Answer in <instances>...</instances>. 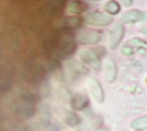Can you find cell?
<instances>
[{
	"label": "cell",
	"instance_id": "1",
	"mask_svg": "<svg viewBox=\"0 0 147 131\" xmlns=\"http://www.w3.org/2000/svg\"><path fill=\"white\" fill-rule=\"evenodd\" d=\"M85 21H86L88 25L91 26H96V27H104V26H108L113 22V17L108 16L107 13L100 11H92L88 13L85 14L84 17Z\"/></svg>",
	"mask_w": 147,
	"mask_h": 131
},
{
	"label": "cell",
	"instance_id": "14",
	"mask_svg": "<svg viewBox=\"0 0 147 131\" xmlns=\"http://www.w3.org/2000/svg\"><path fill=\"white\" fill-rule=\"evenodd\" d=\"M80 118L78 117V115L76 112H67L66 113V117H65V122L69 125V126H76L77 124H79V121Z\"/></svg>",
	"mask_w": 147,
	"mask_h": 131
},
{
	"label": "cell",
	"instance_id": "8",
	"mask_svg": "<svg viewBox=\"0 0 147 131\" xmlns=\"http://www.w3.org/2000/svg\"><path fill=\"white\" fill-rule=\"evenodd\" d=\"M104 77L108 83H114L118 78V66L114 60L107 59L104 66Z\"/></svg>",
	"mask_w": 147,
	"mask_h": 131
},
{
	"label": "cell",
	"instance_id": "15",
	"mask_svg": "<svg viewBox=\"0 0 147 131\" xmlns=\"http://www.w3.org/2000/svg\"><path fill=\"white\" fill-rule=\"evenodd\" d=\"M79 22H80V20L78 17H69L66 19V25L68 27H77Z\"/></svg>",
	"mask_w": 147,
	"mask_h": 131
},
{
	"label": "cell",
	"instance_id": "19",
	"mask_svg": "<svg viewBox=\"0 0 147 131\" xmlns=\"http://www.w3.org/2000/svg\"><path fill=\"white\" fill-rule=\"evenodd\" d=\"M136 131H142V130H136Z\"/></svg>",
	"mask_w": 147,
	"mask_h": 131
},
{
	"label": "cell",
	"instance_id": "9",
	"mask_svg": "<svg viewBox=\"0 0 147 131\" xmlns=\"http://www.w3.org/2000/svg\"><path fill=\"white\" fill-rule=\"evenodd\" d=\"M88 97L82 93H77L71 100V106L73 110H84L88 106Z\"/></svg>",
	"mask_w": 147,
	"mask_h": 131
},
{
	"label": "cell",
	"instance_id": "13",
	"mask_svg": "<svg viewBox=\"0 0 147 131\" xmlns=\"http://www.w3.org/2000/svg\"><path fill=\"white\" fill-rule=\"evenodd\" d=\"M131 126L136 130H147V115L138 117L131 122Z\"/></svg>",
	"mask_w": 147,
	"mask_h": 131
},
{
	"label": "cell",
	"instance_id": "12",
	"mask_svg": "<svg viewBox=\"0 0 147 131\" xmlns=\"http://www.w3.org/2000/svg\"><path fill=\"white\" fill-rule=\"evenodd\" d=\"M105 13H107L108 16H117L118 13H120V10H121V6L118 1L115 0H108V1L105 3Z\"/></svg>",
	"mask_w": 147,
	"mask_h": 131
},
{
	"label": "cell",
	"instance_id": "10",
	"mask_svg": "<svg viewBox=\"0 0 147 131\" xmlns=\"http://www.w3.org/2000/svg\"><path fill=\"white\" fill-rule=\"evenodd\" d=\"M66 69L68 70V72L71 75H76V76L85 75L87 72V69L85 67V65L77 60H68L66 64Z\"/></svg>",
	"mask_w": 147,
	"mask_h": 131
},
{
	"label": "cell",
	"instance_id": "18",
	"mask_svg": "<svg viewBox=\"0 0 147 131\" xmlns=\"http://www.w3.org/2000/svg\"><path fill=\"white\" fill-rule=\"evenodd\" d=\"M95 131H109L108 129H99V130H95Z\"/></svg>",
	"mask_w": 147,
	"mask_h": 131
},
{
	"label": "cell",
	"instance_id": "3",
	"mask_svg": "<svg viewBox=\"0 0 147 131\" xmlns=\"http://www.w3.org/2000/svg\"><path fill=\"white\" fill-rule=\"evenodd\" d=\"M79 57L82 60V63L85 65H87L90 67H92L93 70L100 71L101 70V60L99 56L95 53V51H93L92 49H81L79 51Z\"/></svg>",
	"mask_w": 147,
	"mask_h": 131
},
{
	"label": "cell",
	"instance_id": "2",
	"mask_svg": "<svg viewBox=\"0 0 147 131\" xmlns=\"http://www.w3.org/2000/svg\"><path fill=\"white\" fill-rule=\"evenodd\" d=\"M147 47V40H144L142 38L134 37L128 39L125 44L121 46V53L124 56H132L138 52H145Z\"/></svg>",
	"mask_w": 147,
	"mask_h": 131
},
{
	"label": "cell",
	"instance_id": "11",
	"mask_svg": "<svg viewBox=\"0 0 147 131\" xmlns=\"http://www.w3.org/2000/svg\"><path fill=\"white\" fill-rule=\"evenodd\" d=\"M86 6L85 4H82L81 1H76V0H72L67 4V13L72 14L73 17H76L77 14H80L85 11Z\"/></svg>",
	"mask_w": 147,
	"mask_h": 131
},
{
	"label": "cell",
	"instance_id": "17",
	"mask_svg": "<svg viewBox=\"0 0 147 131\" xmlns=\"http://www.w3.org/2000/svg\"><path fill=\"white\" fill-rule=\"evenodd\" d=\"M124 4L128 7V6H131V5H133V1H124Z\"/></svg>",
	"mask_w": 147,
	"mask_h": 131
},
{
	"label": "cell",
	"instance_id": "6",
	"mask_svg": "<svg viewBox=\"0 0 147 131\" xmlns=\"http://www.w3.org/2000/svg\"><path fill=\"white\" fill-rule=\"evenodd\" d=\"M125 35V27L121 24H115V25L109 31V47L112 50H115L121 44L122 38Z\"/></svg>",
	"mask_w": 147,
	"mask_h": 131
},
{
	"label": "cell",
	"instance_id": "7",
	"mask_svg": "<svg viewBox=\"0 0 147 131\" xmlns=\"http://www.w3.org/2000/svg\"><path fill=\"white\" fill-rule=\"evenodd\" d=\"M145 13L146 12H142L140 10H137V8L128 10L120 16V21L124 22V24H136V22L144 20Z\"/></svg>",
	"mask_w": 147,
	"mask_h": 131
},
{
	"label": "cell",
	"instance_id": "5",
	"mask_svg": "<svg viewBox=\"0 0 147 131\" xmlns=\"http://www.w3.org/2000/svg\"><path fill=\"white\" fill-rule=\"evenodd\" d=\"M87 86H88V90L92 94V97L95 99L96 103H104L105 102V91H104V88L101 85V83L96 78H90L87 80Z\"/></svg>",
	"mask_w": 147,
	"mask_h": 131
},
{
	"label": "cell",
	"instance_id": "4",
	"mask_svg": "<svg viewBox=\"0 0 147 131\" xmlns=\"http://www.w3.org/2000/svg\"><path fill=\"white\" fill-rule=\"evenodd\" d=\"M101 39V33L94 31V30H81L78 35H77V40L81 45H94L98 44Z\"/></svg>",
	"mask_w": 147,
	"mask_h": 131
},
{
	"label": "cell",
	"instance_id": "16",
	"mask_svg": "<svg viewBox=\"0 0 147 131\" xmlns=\"http://www.w3.org/2000/svg\"><path fill=\"white\" fill-rule=\"evenodd\" d=\"M140 31L144 34L145 40H147V13H145L144 20L141 21V26H140Z\"/></svg>",
	"mask_w": 147,
	"mask_h": 131
}]
</instances>
